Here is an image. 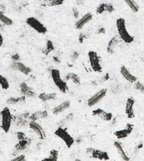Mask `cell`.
Returning a JSON list of instances; mask_svg holds the SVG:
<instances>
[{"instance_id":"obj_8","label":"cell","mask_w":144,"mask_h":161,"mask_svg":"<svg viewBox=\"0 0 144 161\" xmlns=\"http://www.w3.org/2000/svg\"><path fill=\"white\" fill-rule=\"evenodd\" d=\"M29 127L32 131H33L40 137V139L44 140L46 138L45 131H44L43 127L37 121H33V120H31L30 123L29 124Z\"/></svg>"},{"instance_id":"obj_6","label":"cell","mask_w":144,"mask_h":161,"mask_svg":"<svg viewBox=\"0 0 144 161\" xmlns=\"http://www.w3.org/2000/svg\"><path fill=\"white\" fill-rule=\"evenodd\" d=\"M88 58L93 70L97 73H101L102 67L101 64V58L98 53L95 51H90L88 53Z\"/></svg>"},{"instance_id":"obj_5","label":"cell","mask_w":144,"mask_h":161,"mask_svg":"<svg viewBox=\"0 0 144 161\" xmlns=\"http://www.w3.org/2000/svg\"><path fill=\"white\" fill-rule=\"evenodd\" d=\"M26 22L29 27H32L33 30H35L39 33L45 34V33H47V28H46V27L35 17L27 18Z\"/></svg>"},{"instance_id":"obj_33","label":"cell","mask_w":144,"mask_h":161,"mask_svg":"<svg viewBox=\"0 0 144 161\" xmlns=\"http://www.w3.org/2000/svg\"><path fill=\"white\" fill-rule=\"evenodd\" d=\"M114 11V7L112 4H105V12L112 13Z\"/></svg>"},{"instance_id":"obj_9","label":"cell","mask_w":144,"mask_h":161,"mask_svg":"<svg viewBox=\"0 0 144 161\" xmlns=\"http://www.w3.org/2000/svg\"><path fill=\"white\" fill-rule=\"evenodd\" d=\"M120 73L122 75V77L124 78L126 81H128L130 84H135L137 80L136 76L131 73L127 69V67L125 66H122L120 69Z\"/></svg>"},{"instance_id":"obj_32","label":"cell","mask_w":144,"mask_h":161,"mask_svg":"<svg viewBox=\"0 0 144 161\" xmlns=\"http://www.w3.org/2000/svg\"><path fill=\"white\" fill-rule=\"evenodd\" d=\"M105 12V3L100 4L96 8V13L98 14H101Z\"/></svg>"},{"instance_id":"obj_18","label":"cell","mask_w":144,"mask_h":161,"mask_svg":"<svg viewBox=\"0 0 144 161\" xmlns=\"http://www.w3.org/2000/svg\"><path fill=\"white\" fill-rule=\"evenodd\" d=\"M114 147H115V148L118 152V154H119L121 158L123 160L128 161L130 160V158L127 156V154H126V152H125L124 148H123L122 145H121V143H119V142H118V141H115L114 142Z\"/></svg>"},{"instance_id":"obj_35","label":"cell","mask_w":144,"mask_h":161,"mask_svg":"<svg viewBox=\"0 0 144 161\" xmlns=\"http://www.w3.org/2000/svg\"><path fill=\"white\" fill-rule=\"evenodd\" d=\"M17 137H18V138L19 141H21V140H24V139H26V136H25V135L24 134V133L22 132H18L17 133Z\"/></svg>"},{"instance_id":"obj_31","label":"cell","mask_w":144,"mask_h":161,"mask_svg":"<svg viewBox=\"0 0 144 161\" xmlns=\"http://www.w3.org/2000/svg\"><path fill=\"white\" fill-rule=\"evenodd\" d=\"M134 84H135V90L139 91V92H141L142 93H144V84L143 83H141V81L137 80Z\"/></svg>"},{"instance_id":"obj_30","label":"cell","mask_w":144,"mask_h":161,"mask_svg":"<svg viewBox=\"0 0 144 161\" xmlns=\"http://www.w3.org/2000/svg\"><path fill=\"white\" fill-rule=\"evenodd\" d=\"M65 0H49V1L48 5L51 7H54V6H59L63 5Z\"/></svg>"},{"instance_id":"obj_22","label":"cell","mask_w":144,"mask_h":161,"mask_svg":"<svg viewBox=\"0 0 144 161\" xmlns=\"http://www.w3.org/2000/svg\"><path fill=\"white\" fill-rule=\"evenodd\" d=\"M0 22L3 23V25H6V26H11L13 24V22L10 17L4 14L3 12L0 11Z\"/></svg>"},{"instance_id":"obj_29","label":"cell","mask_w":144,"mask_h":161,"mask_svg":"<svg viewBox=\"0 0 144 161\" xmlns=\"http://www.w3.org/2000/svg\"><path fill=\"white\" fill-rule=\"evenodd\" d=\"M27 145H28V143H27L26 139L21 140V141H19V143L16 146V149L18 151H21V150L24 149Z\"/></svg>"},{"instance_id":"obj_12","label":"cell","mask_w":144,"mask_h":161,"mask_svg":"<svg viewBox=\"0 0 144 161\" xmlns=\"http://www.w3.org/2000/svg\"><path fill=\"white\" fill-rule=\"evenodd\" d=\"M11 68L14 70L18 71L24 75H28L31 73V69L28 66L21 61H13L11 64Z\"/></svg>"},{"instance_id":"obj_15","label":"cell","mask_w":144,"mask_h":161,"mask_svg":"<svg viewBox=\"0 0 144 161\" xmlns=\"http://www.w3.org/2000/svg\"><path fill=\"white\" fill-rule=\"evenodd\" d=\"M93 115H96L97 117L101 118L102 120H106V121H110L113 118V115L111 113L106 112L101 109H96L94 110L93 111Z\"/></svg>"},{"instance_id":"obj_39","label":"cell","mask_w":144,"mask_h":161,"mask_svg":"<svg viewBox=\"0 0 144 161\" xmlns=\"http://www.w3.org/2000/svg\"><path fill=\"white\" fill-rule=\"evenodd\" d=\"M72 55H73V56H72V58H74V59H76L78 56H79V53L77 52H75Z\"/></svg>"},{"instance_id":"obj_36","label":"cell","mask_w":144,"mask_h":161,"mask_svg":"<svg viewBox=\"0 0 144 161\" xmlns=\"http://www.w3.org/2000/svg\"><path fill=\"white\" fill-rule=\"evenodd\" d=\"M73 16H75L76 19H77L79 17V10H78L77 8H74L73 9Z\"/></svg>"},{"instance_id":"obj_41","label":"cell","mask_w":144,"mask_h":161,"mask_svg":"<svg viewBox=\"0 0 144 161\" xmlns=\"http://www.w3.org/2000/svg\"><path fill=\"white\" fill-rule=\"evenodd\" d=\"M43 1H44V2H46V1H48V0H43Z\"/></svg>"},{"instance_id":"obj_24","label":"cell","mask_w":144,"mask_h":161,"mask_svg":"<svg viewBox=\"0 0 144 161\" xmlns=\"http://www.w3.org/2000/svg\"><path fill=\"white\" fill-rule=\"evenodd\" d=\"M65 78H67V80H71L74 84H78V85L80 84V81H81V80H80V78L77 75V74L74 73H69Z\"/></svg>"},{"instance_id":"obj_13","label":"cell","mask_w":144,"mask_h":161,"mask_svg":"<svg viewBox=\"0 0 144 161\" xmlns=\"http://www.w3.org/2000/svg\"><path fill=\"white\" fill-rule=\"evenodd\" d=\"M133 129H134V126H133L132 124H127L126 128L124 129V130L116 131V132H114V135H115V136L117 137L118 139L126 138V137L132 132Z\"/></svg>"},{"instance_id":"obj_10","label":"cell","mask_w":144,"mask_h":161,"mask_svg":"<svg viewBox=\"0 0 144 161\" xmlns=\"http://www.w3.org/2000/svg\"><path fill=\"white\" fill-rule=\"evenodd\" d=\"M93 19V14L91 13H87L82 16L81 18L79 19L75 23V28L77 30H81L87 24H88Z\"/></svg>"},{"instance_id":"obj_16","label":"cell","mask_w":144,"mask_h":161,"mask_svg":"<svg viewBox=\"0 0 144 161\" xmlns=\"http://www.w3.org/2000/svg\"><path fill=\"white\" fill-rule=\"evenodd\" d=\"M71 107V103H70L69 101H63L58 106H56L55 107L53 108L52 112L54 115H59V114L62 113L65 110H67L69 108Z\"/></svg>"},{"instance_id":"obj_20","label":"cell","mask_w":144,"mask_h":161,"mask_svg":"<svg viewBox=\"0 0 144 161\" xmlns=\"http://www.w3.org/2000/svg\"><path fill=\"white\" fill-rule=\"evenodd\" d=\"M39 98L40 100H41L44 102H48L54 100L57 98L56 93H49V94H46V93H43L39 95Z\"/></svg>"},{"instance_id":"obj_17","label":"cell","mask_w":144,"mask_h":161,"mask_svg":"<svg viewBox=\"0 0 144 161\" xmlns=\"http://www.w3.org/2000/svg\"><path fill=\"white\" fill-rule=\"evenodd\" d=\"M121 40V39H120L119 36L113 37L111 40H110L109 43H108V44H107V52L109 53L113 54V53L115 52L116 47H117L118 44H119Z\"/></svg>"},{"instance_id":"obj_4","label":"cell","mask_w":144,"mask_h":161,"mask_svg":"<svg viewBox=\"0 0 144 161\" xmlns=\"http://www.w3.org/2000/svg\"><path fill=\"white\" fill-rule=\"evenodd\" d=\"M54 135L64 142L68 148H71L75 143V139L63 127H58L54 132Z\"/></svg>"},{"instance_id":"obj_28","label":"cell","mask_w":144,"mask_h":161,"mask_svg":"<svg viewBox=\"0 0 144 161\" xmlns=\"http://www.w3.org/2000/svg\"><path fill=\"white\" fill-rule=\"evenodd\" d=\"M58 152L55 149H52L50 152V156L49 158L44 159V160H52V161H56L58 160Z\"/></svg>"},{"instance_id":"obj_7","label":"cell","mask_w":144,"mask_h":161,"mask_svg":"<svg viewBox=\"0 0 144 161\" xmlns=\"http://www.w3.org/2000/svg\"><path fill=\"white\" fill-rule=\"evenodd\" d=\"M107 89H101V90H99L98 92H96L95 94L92 95L91 97H90V98L88 100V106L89 107H93L94 106L100 102L101 100H103L104 98L107 95Z\"/></svg>"},{"instance_id":"obj_2","label":"cell","mask_w":144,"mask_h":161,"mask_svg":"<svg viewBox=\"0 0 144 161\" xmlns=\"http://www.w3.org/2000/svg\"><path fill=\"white\" fill-rule=\"evenodd\" d=\"M0 116H1L2 129L5 132H9L13 121V115L10 109L8 107H5L0 112Z\"/></svg>"},{"instance_id":"obj_19","label":"cell","mask_w":144,"mask_h":161,"mask_svg":"<svg viewBox=\"0 0 144 161\" xmlns=\"http://www.w3.org/2000/svg\"><path fill=\"white\" fill-rule=\"evenodd\" d=\"M20 90L22 92V95L25 97H33L35 95V93L27 84L24 82V83L21 84Z\"/></svg>"},{"instance_id":"obj_38","label":"cell","mask_w":144,"mask_h":161,"mask_svg":"<svg viewBox=\"0 0 144 161\" xmlns=\"http://www.w3.org/2000/svg\"><path fill=\"white\" fill-rule=\"evenodd\" d=\"M3 42H4L3 36V35H2L1 33H0V48H1V47H2V46H3Z\"/></svg>"},{"instance_id":"obj_37","label":"cell","mask_w":144,"mask_h":161,"mask_svg":"<svg viewBox=\"0 0 144 161\" xmlns=\"http://www.w3.org/2000/svg\"><path fill=\"white\" fill-rule=\"evenodd\" d=\"M12 59L13 61H18L20 60V57L18 54H14L12 56Z\"/></svg>"},{"instance_id":"obj_3","label":"cell","mask_w":144,"mask_h":161,"mask_svg":"<svg viewBox=\"0 0 144 161\" xmlns=\"http://www.w3.org/2000/svg\"><path fill=\"white\" fill-rule=\"evenodd\" d=\"M51 76H52L53 82L55 84L57 87L59 89V90H60L63 93L66 92L68 90L66 83L61 78L60 72L57 69H53L51 71Z\"/></svg>"},{"instance_id":"obj_40","label":"cell","mask_w":144,"mask_h":161,"mask_svg":"<svg viewBox=\"0 0 144 161\" xmlns=\"http://www.w3.org/2000/svg\"><path fill=\"white\" fill-rule=\"evenodd\" d=\"M98 32H99V33H105V28H103V27H101V28L99 29Z\"/></svg>"},{"instance_id":"obj_11","label":"cell","mask_w":144,"mask_h":161,"mask_svg":"<svg viewBox=\"0 0 144 161\" xmlns=\"http://www.w3.org/2000/svg\"><path fill=\"white\" fill-rule=\"evenodd\" d=\"M135 99L132 97H130L127 98L126 102V107H125V113H126V116L130 119H132L135 117V110H134V106H135Z\"/></svg>"},{"instance_id":"obj_23","label":"cell","mask_w":144,"mask_h":161,"mask_svg":"<svg viewBox=\"0 0 144 161\" xmlns=\"http://www.w3.org/2000/svg\"><path fill=\"white\" fill-rule=\"evenodd\" d=\"M126 5L130 8L133 13H137L139 10V5L135 0H124Z\"/></svg>"},{"instance_id":"obj_27","label":"cell","mask_w":144,"mask_h":161,"mask_svg":"<svg viewBox=\"0 0 144 161\" xmlns=\"http://www.w3.org/2000/svg\"><path fill=\"white\" fill-rule=\"evenodd\" d=\"M54 49V44H53L52 42L50 41V40H49V41H47V42H46V47L44 48L43 52H44V53H45L46 55H48L49 53L53 51Z\"/></svg>"},{"instance_id":"obj_34","label":"cell","mask_w":144,"mask_h":161,"mask_svg":"<svg viewBox=\"0 0 144 161\" xmlns=\"http://www.w3.org/2000/svg\"><path fill=\"white\" fill-rule=\"evenodd\" d=\"M25 160H26V158H25V156L24 154H21V155H18L16 158L12 159V160L13 161H24Z\"/></svg>"},{"instance_id":"obj_21","label":"cell","mask_w":144,"mask_h":161,"mask_svg":"<svg viewBox=\"0 0 144 161\" xmlns=\"http://www.w3.org/2000/svg\"><path fill=\"white\" fill-rule=\"evenodd\" d=\"M47 112L46 111H40V112H37L33 113V115H30V118L31 120L33 121H37L39 119H42V118H45L47 117Z\"/></svg>"},{"instance_id":"obj_25","label":"cell","mask_w":144,"mask_h":161,"mask_svg":"<svg viewBox=\"0 0 144 161\" xmlns=\"http://www.w3.org/2000/svg\"><path fill=\"white\" fill-rule=\"evenodd\" d=\"M0 86H1V87L5 90H8L10 86L9 82H8L7 78H6L5 76L2 75L1 73H0Z\"/></svg>"},{"instance_id":"obj_42","label":"cell","mask_w":144,"mask_h":161,"mask_svg":"<svg viewBox=\"0 0 144 161\" xmlns=\"http://www.w3.org/2000/svg\"><path fill=\"white\" fill-rule=\"evenodd\" d=\"M143 2H144V0H143Z\"/></svg>"},{"instance_id":"obj_14","label":"cell","mask_w":144,"mask_h":161,"mask_svg":"<svg viewBox=\"0 0 144 161\" xmlns=\"http://www.w3.org/2000/svg\"><path fill=\"white\" fill-rule=\"evenodd\" d=\"M88 152L91 154L93 158L98 159L100 160H109V156L108 154L105 152H102L101 150L94 149H88Z\"/></svg>"},{"instance_id":"obj_1","label":"cell","mask_w":144,"mask_h":161,"mask_svg":"<svg viewBox=\"0 0 144 161\" xmlns=\"http://www.w3.org/2000/svg\"><path fill=\"white\" fill-rule=\"evenodd\" d=\"M116 28L118 33V36L124 43L131 44L134 42V36L129 33L126 28V21L124 18H118L116 20Z\"/></svg>"},{"instance_id":"obj_26","label":"cell","mask_w":144,"mask_h":161,"mask_svg":"<svg viewBox=\"0 0 144 161\" xmlns=\"http://www.w3.org/2000/svg\"><path fill=\"white\" fill-rule=\"evenodd\" d=\"M24 101H25V96L18 97V98L12 97V98L8 99L7 102L8 103H9V104H16V103L24 102Z\"/></svg>"}]
</instances>
